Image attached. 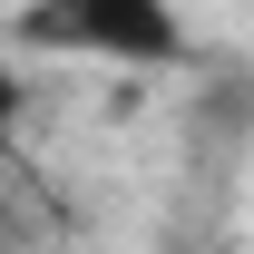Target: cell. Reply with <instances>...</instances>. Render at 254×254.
<instances>
[{
  "instance_id": "1",
  "label": "cell",
  "mask_w": 254,
  "mask_h": 254,
  "mask_svg": "<svg viewBox=\"0 0 254 254\" xmlns=\"http://www.w3.org/2000/svg\"><path fill=\"white\" fill-rule=\"evenodd\" d=\"M20 39L68 49V59H108V68H186L195 59L176 0H20Z\"/></svg>"
}]
</instances>
